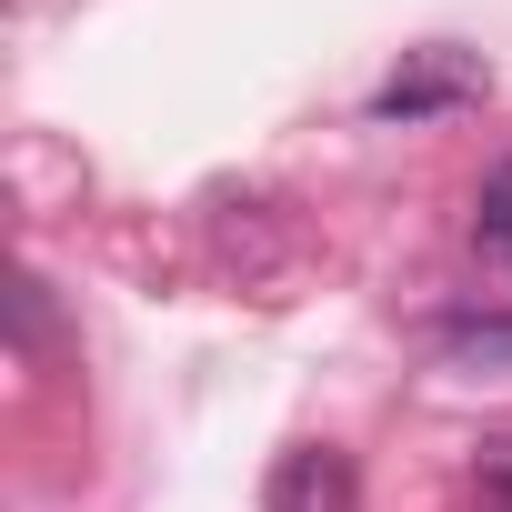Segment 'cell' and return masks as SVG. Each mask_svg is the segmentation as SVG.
Segmentation results:
<instances>
[{
    "mask_svg": "<svg viewBox=\"0 0 512 512\" xmlns=\"http://www.w3.org/2000/svg\"><path fill=\"white\" fill-rule=\"evenodd\" d=\"M272 512H352V462L342 452H292L272 472Z\"/></svg>",
    "mask_w": 512,
    "mask_h": 512,
    "instance_id": "7a4b0ae2",
    "label": "cell"
},
{
    "mask_svg": "<svg viewBox=\"0 0 512 512\" xmlns=\"http://www.w3.org/2000/svg\"><path fill=\"white\" fill-rule=\"evenodd\" d=\"M482 492L512 512V442H482Z\"/></svg>",
    "mask_w": 512,
    "mask_h": 512,
    "instance_id": "277c9868",
    "label": "cell"
},
{
    "mask_svg": "<svg viewBox=\"0 0 512 512\" xmlns=\"http://www.w3.org/2000/svg\"><path fill=\"white\" fill-rule=\"evenodd\" d=\"M482 241H492L502 262H512V191H492V201H482Z\"/></svg>",
    "mask_w": 512,
    "mask_h": 512,
    "instance_id": "5b68a950",
    "label": "cell"
},
{
    "mask_svg": "<svg viewBox=\"0 0 512 512\" xmlns=\"http://www.w3.org/2000/svg\"><path fill=\"white\" fill-rule=\"evenodd\" d=\"M442 342H452V362H472V372H512V312H462Z\"/></svg>",
    "mask_w": 512,
    "mask_h": 512,
    "instance_id": "3957f363",
    "label": "cell"
},
{
    "mask_svg": "<svg viewBox=\"0 0 512 512\" xmlns=\"http://www.w3.org/2000/svg\"><path fill=\"white\" fill-rule=\"evenodd\" d=\"M452 101H482V71H472V61H452V51H432V61H422V71H402L372 111H382V121H422V111H452Z\"/></svg>",
    "mask_w": 512,
    "mask_h": 512,
    "instance_id": "6da1fadb",
    "label": "cell"
}]
</instances>
